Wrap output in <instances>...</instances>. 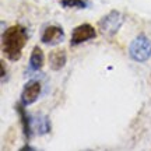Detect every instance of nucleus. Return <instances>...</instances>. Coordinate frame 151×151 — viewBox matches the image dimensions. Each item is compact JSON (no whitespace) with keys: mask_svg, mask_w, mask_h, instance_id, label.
Returning <instances> with one entry per match:
<instances>
[{"mask_svg":"<svg viewBox=\"0 0 151 151\" xmlns=\"http://www.w3.org/2000/svg\"><path fill=\"white\" fill-rule=\"evenodd\" d=\"M27 41H28V34L25 28L20 25V24L11 25L1 35L3 53L11 62H17L21 58V52L24 46L27 45Z\"/></svg>","mask_w":151,"mask_h":151,"instance_id":"nucleus-1","label":"nucleus"},{"mask_svg":"<svg viewBox=\"0 0 151 151\" xmlns=\"http://www.w3.org/2000/svg\"><path fill=\"white\" fill-rule=\"evenodd\" d=\"M129 55L134 62L139 63L147 62L151 58V41L146 35L136 37L129 46Z\"/></svg>","mask_w":151,"mask_h":151,"instance_id":"nucleus-2","label":"nucleus"},{"mask_svg":"<svg viewBox=\"0 0 151 151\" xmlns=\"http://www.w3.org/2000/svg\"><path fill=\"white\" fill-rule=\"evenodd\" d=\"M123 17L118 10H112L99 20V29L105 37H113L122 25Z\"/></svg>","mask_w":151,"mask_h":151,"instance_id":"nucleus-3","label":"nucleus"},{"mask_svg":"<svg viewBox=\"0 0 151 151\" xmlns=\"http://www.w3.org/2000/svg\"><path fill=\"white\" fill-rule=\"evenodd\" d=\"M95 37H97V31H95V28L92 27L91 24H81V25H78V27H76L73 29L70 45L71 46L80 45V43L86 42V41L94 39Z\"/></svg>","mask_w":151,"mask_h":151,"instance_id":"nucleus-4","label":"nucleus"},{"mask_svg":"<svg viewBox=\"0 0 151 151\" xmlns=\"http://www.w3.org/2000/svg\"><path fill=\"white\" fill-rule=\"evenodd\" d=\"M41 83L38 80H31L28 81L27 84L24 86V90L21 92V104L24 106L32 105L35 101L38 99L39 94H41Z\"/></svg>","mask_w":151,"mask_h":151,"instance_id":"nucleus-5","label":"nucleus"},{"mask_svg":"<svg viewBox=\"0 0 151 151\" xmlns=\"http://www.w3.org/2000/svg\"><path fill=\"white\" fill-rule=\"evenodd\" d=\"M63 38H65L63 28L59 25H49L43 31L42 37H41V42L45 45H58L63 41Z\"/></svg>","mask_w":151,"mask_h":151,"instance_id":"nucleus-6","label":"nucleus"},{"mask_svg":"<svg viewBox=\"0 0 151 151\" xmlns=\"http://www.w3.org/2000/svg\"><path fill=\"white\" fill-rule=\"evenodd\" d=\"M67 62V56H66L65 49H56L53 52L49 53V65L52 70H60L63 69Z\"/></svg>","mask_w":151,"mask_h":151,"instance_id":"nucleus-7","label":"nucleus"},{"mask_svg":"<svg viewBox=\"0 0 151 151\" xmlns=\"http://www.w3.org/2000/svg\"><path fill=\"white\" fill-rule=\"evenodd\" d=\"M17 112H18V115H20V120H21V124H22L24 137H25V140L28 141L29 140V137H31V126H32L31 120H32V119L27 115V112H25V109H24V105H22V104L17 106Z\"/></svg>","mask_w":151,"mask_h":151,"instance_id":"nucleus-8","label":"nucleus"},{"mask_svg":"<svg viewBox=\"0 0 151 151\" xmlns=\"http://www.w3.org/2000/svg\"><path fill=\"white\" fill-rule=\"evenodd\" d=\"M32 126L35 127L39 134H46L50 132V122H49V119L46 116H34L32 118Z\"/></svg>","mask_w":151,"mask_h":151,"instance_id":"nucleus-9","label":"nucleus"},{"mask_svg":"<svg viewBox=\"0 0 151 151\" xmlns=\"http://www.w3.org/2000/svg\"><path fill=\"white\" fill-rule=\"evenodd\" d=\"M29 66L32 70H41V67L43 66V52L39 46H34L29 58Z\"/></svg>","mask_w":151,"mask_h":151,"instance_id":"nucleus-10","label":"nucleus"},{"mask_svg":"<svg viewBox=\"0 0 151 151\" xmlns=\"http://www.w3.org/2000/svg\"><path fill=\"white\" fill-rule=\"evenodd\" d=\"M60 6H62V7H66V9H70V7L84 9L87 4L84 0H62V1H60Z\"/></svg>","mask_w":151,"mask_h":151,"instance_id":"nucleus-11","label":"nucleus"},{"mask_svg":"<svg viewBox=\"0 0 151 151\" xmlns=\"http://www.w3.org/2000/svg\"><path fill=\"white\" fill-rule=\"evenodd\" d=\"M6 77V66H4V62L1 60V78Z\"/></svg>","mask_w":151,"mask_h":151,"instance_id":"nucleus-12","label":"nucleus"}]
</instances>
